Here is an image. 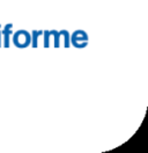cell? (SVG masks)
Here are the masks:
<instances>
[{"label":"cell","instance_id":"1","mask_svg":"<svg viewBox=\"0 0 148 153\" xmlns=\"http://www.w3.org/2000/svg\"><path fill=\"white\" fill-rule=\"evenodd\" d=\"M29 42H30L29 35H28L24 30L18 31V33L15 34V36H14V43H15L16 47L24 48V47H27L28 44H29Z\"/></svg>","mask_w":148,"mask_h":153}]
</instances>
